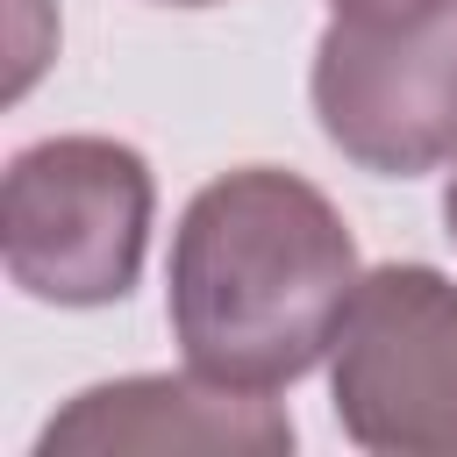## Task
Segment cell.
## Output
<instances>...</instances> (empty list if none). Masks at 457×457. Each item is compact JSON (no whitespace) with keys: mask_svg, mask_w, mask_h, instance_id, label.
<instances>
[{"mask_svg":"<svg viewBox=\"0 0 457 457\" xmlns=\"http://www.w3.org/2000/svg\"><path fill=\"white\" fill-rule=\"evenodd\" d=\"M443 221H450V243H457V179H450V193H443Z\"/></svg>","mask_w":457,"mask_h":457,"instance_id":"obj_7","label":"cell"},{"mask_svg":"<svg viewBox=\"0 0 457 457\" xmlns=\"http://www.w3.org/2000/svg\"><path fill=\"white\" fill-rule=\"evenodd\" d=\"M164 278L186 371L278 393L328 357L364 271L321 186L278 164H243L186 200Z\"/></svg>","mask_w":457,"mask_h":457,"instance_id":"obj_1","label":"cell"},{"mask_svg":"<svg viewBox=\"0 0 457 457\" xmlns=\"http://www.w3.org/2000/svg\"><path fill=\"white\" fill-rule=\"evenodd\" d=\"M57 450H293V421L286 407H271L264 393L243 386H214L200 371L186 378H114L79 393L64 414H50V428L36 436V457Z\"/></svg>","mask_w":457,"mask_h":457,"instance_id":"obj_5","label":"cell"},{"mask_svg":"<svg viewBox=\"0 0 457 457\" xmlns=\"http://www.w3.org/2000/svg\"><path fill=\"white\" fill-rule=\"evenodd\" d=\"M150 164L114 136H50L7 164V278L50 307H107L136 286L150 243Z\"/></svg>","mask_w":457,"mask_h":457,"instance_id":"obj_2","label":"cell"},{"mask_svg":"<svg viewBox=\"0 0 457 457\" xmlns=\"http://www.w3.org/2000/svg\"><path fill=\"white\" fill-rule=\"evenodd\" d=\"M386 7H407V0H336V14H386Z\"/></svg>","mask_w":457,"mask_h":457,"instance_id":"obj_6","label":"cell"},{"mask_svg":"<svg viewBox=\"0 0 457 457\" xmlns=\"http://www.w3.org/2000/svg\"><path fill=\"white\" fill-rule=\"evenodd\" d=\"M157 7H214V0H157Z\"/></svg>","mask_w":457,"mask_h":457,"instance_id":"obj_8","label":"cell"},{"mask_svg":"<svg viewBox=\"0 0 457 457\" xmlns=\"http://www.w3.org/2000/svg\"><path fill=\"white\" fill-rule=\"evenodd\" d=\"M336 421L378 457H457V286L436 264L357 278L328 343Z\"/></svg>","mask_w":457,"mask_h":457,"instance_id":"obj_4","label":"cell"},{"mask_svg":"<svg viewBox=\"0 0 457 457\" xmlns=\"http://www.w3.org/2000/svg\"><path fill=\"white\" fill-rule=\"evenodd\" d=\"M321 136L386 179H421L457 157V0L336 14L314 43Z\"/></svg>","mask_w":457,"mask_h":457,"instance_id":"obj_3","label":"cell"}]
</instances>
